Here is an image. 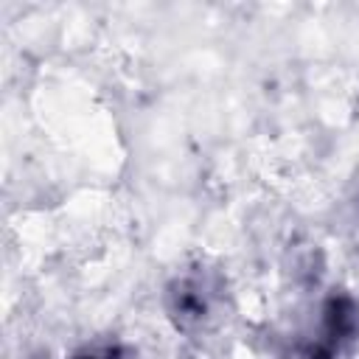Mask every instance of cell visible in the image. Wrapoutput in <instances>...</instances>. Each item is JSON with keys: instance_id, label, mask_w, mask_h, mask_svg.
<instances>
[{"instance_id": "cell-3", "label": "cell", "mask_w": 359, "mask_h": 359, "mask_svg": "<svg viewBox=\"0 0 359 359\" xmlns=\"http://www.w3.org/2000/svg\"><path fill=\"white\" fill-rule=\"evenodd\" d=\"M73 359H123V348L115 339H95L81 345L73 353Z\"/></svg>"}, {"instance_id": "cell-1", "label": "cell", "mask_w": 359, "mask_h": 359, "mask_svg": "<svg viewBox=\"0 0 359 359\" xmlns=\"http://www.w3.org/2000/svg\"><path fill=\"white\" fill-rule=\"evenodd\" d=\"M224 303V283L210 269H191L177 275L163 294L168 320L182 334H199L210 328Z\"/></svg>"}, {"instance_id": "cell-2", "label": "cell", "mask_w": 359, "mask_h": 359, "mask_svg": "<svg viewBox=\"0 0 359 359\" xmlns=\"http://www.w3.org/2000/svg\"><path fill=\"white\" fill-rule=\"evenodd\" d=\"M283 359H337V345L328 339H314V342H300L294 345Z\"/></svg>"}]
</instances>
